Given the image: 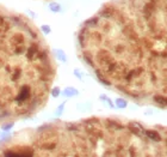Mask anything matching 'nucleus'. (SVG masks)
Returning <instances> with one entry per match:
<instances>
[{"instance_id":"nucleus-1","label":"nucleus","mask_w":167,"mask_h":157,"mask_svg":"<svg viewBox=\"0 0 167 157\" xmlns=\"http://www.w3.org/2000/svg\"><path fill=\"white\" fill-rule=\"evenodd\" d=\"M55 64L40 30L0 6V126L38 113L47 103Z\"/></svg>"}]
</instances>
